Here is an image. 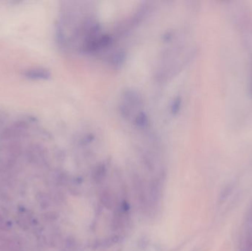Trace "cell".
Segmentation results:
<instances>
[{"instance_id": "2", "label": "cell", "mask_w": 252, "mask_h": 251, "mask_svg": "<svg viewBox=\"0 0 252 251\" xmlns=\"http://www.w3.org/2000/svg\"><path fill=\"white\" fill-rule=\"evenodd\" d=\"M105 167L103 166H100V167H97L95 170V173L94 174V180L96 181H100L102 179H103L104 176H105Z\"/></svg>"}, {"instance_id": "4", "label": "cell", "mask_w": 252, "mask_h": 251, "mask_svg": "<svg viewBox=\"0 0 252 251\" xmlns=\"http://www.w3.org/2000/svg\"><path fill=\"white\" fill-rule=\"evenodd\" d=\"M122 209H123L124 211H128V209H129V205H128V204L126 202H123V204L122 205Z\"/></svg>"}, {"instance_id": "3", "label": "cell", "mask_w": 252, "mask_h": 251, "mask_svg": "<svg viewBox=\"0 0 252 251\" xmlns=\"http://www.w3.org/2000/svg\"><path fill=\"white\" fill-rule=\"evenodd\" d=\"M56 214L55 212H48V213L45 214V217L47 220H49V221H52V220H55L57 219V217H55Z\"/></svg>"}, {"instance_id": "1", "label": "cell", "mask_w": 252, "mask_h": 251, "mask_svg": "<svg viewBox=\"0 0 252 251\" xmlns=\"http://www.w3.org/2000/svg\"><path fill=\"white\" fill-rule=\"evenodd\" d=\"M23 75L25 78L30 80H46L50 76V73L49 71L42 68H33L28 69L25 70L23 72Z\"/></svg>"}]
</instances>
